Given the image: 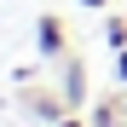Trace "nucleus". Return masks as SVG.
Segmentation results:
<instances>
[{
    "label": "nucleus",
    "instance_id": "f257e3e1",
    "mask_svg": "<svg viewBox=\"0 0 127 127\" xmlns=\"http://www.w3.org/2000/svg\"><path fill=\"white\" fill-rule=\"evenodd\" d=\"M87 6H98V0H87Z\"/></svg>",
    "mask_w": 127,
    "mask_h": 127
}]
</instances>
